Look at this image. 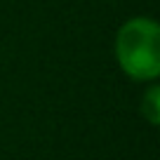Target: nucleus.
I'll return each mask as SVG.
<instances>
[{
  "mask_svg": "<svg viewBox=\"0 0 160 160\" xmlns=\"http://www.w3.org/2000/svg\"><path fill=\"white\" fill-rule=\"evenodd\" d=\"M115 64L130 80L153 82L160 75V26L151 17H132L113 40Z\"/></svg>",
  "mask_w": 160,
  "mask_h": 160,
  "instance_id": "nucleus-1",
  "label": "nucleus"
},
{
  "mask_svg": "<svg viewBox=\"0 0 160 160\" xmlns=\"http://www.w3.org/2000/svg\"><path fill=\"white\" fill-rule=\"evenodd\" d=\"M139 113H141V118H144L151 127H158L160 125V85H158V80L148 82L146 92L141 94Z\"/></svg>",
  "mask_w": 160,
  "mask_h": 160,
  "instance_id": "nucleus-2",
  "label": "nucleus"
}]
</instances>
